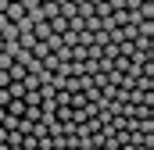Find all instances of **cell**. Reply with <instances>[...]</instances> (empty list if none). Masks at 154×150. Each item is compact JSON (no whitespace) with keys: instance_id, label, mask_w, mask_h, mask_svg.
I'll list each match as a JSON object with an SVG mask.
<instances>
[{"instance_id":"obj_1","label":"cell","mask_w":154,"mask_h":150,"mask_svg":"<svg viewBox=\"0 0 154 150\" xmlns=\"http://www.w3.org/2000/svg\"><path fill=\"white\" fill-rule=\"evenodd\" d=\"M4 14H7V22H11V25H14V22H22V18H25V7H22V4H18V0H11V4H7V11H4Z\"/></svg>"},{"instance_id":"obj_2","label":"cell","mask_w":154,"mask_h":150,"mask_svg":"<svg viewBox=\"0 0 154 150\" xmlns=\"http://www.w3.org/2000/svg\"><path fill=\"white\" fill-rule=\"evenodd\" d=\"M7 4H11V0H0V14H4V11H7Z\"/></svg>"},{"instance_id":"obj_3","label":"cell","mask_w":154,"mask_h":150,"mask_svg":"<svg viewBox=\"0 0 154 150\" xmlns=\"http://www.w3.org/2000/svg\"><path fill=\"white\" fill-rule=\"evenodd\" d=\"M4 118H7V111H4V107H0V125H4Z\"/></svg>"},{"instance_id":"obj_4","label":"cell","mask_w":154,"mask_h":150,"mask_svg":"<svg viewBox=\"0 0 154 150\" xmlns=\"http://www.w3.org/2000/svg\"><path fill=\"white\" fill-rule=\"evenodd\" d=\"M0 50H4V36H0Z\"/></svg>"}]
</instances>
